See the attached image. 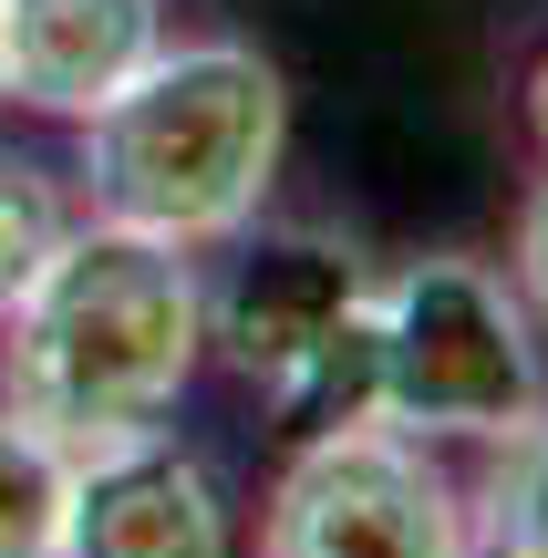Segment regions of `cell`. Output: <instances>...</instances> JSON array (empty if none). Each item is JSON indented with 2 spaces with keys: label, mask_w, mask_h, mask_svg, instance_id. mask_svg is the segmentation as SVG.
Instances as JSON below:
<instances>
[{
  "label": "cell",
  "mask_w": 548,
  "mask_h": 558,
  "mask_svg": "<svg viewBox=\"0 0 548 558\" xmlns=\"http://www.w3.org/2000/svg\"><path fill=\"white\" fill-rule=\"evenodd\" d=\"M466 497V558H548V403L487 435V476Z\"/></svg>",
  "instance_id": "cell-8"
},
{
  "label": "cell",
  "mask_w": 548,
  "mask_h": 558,
  "mask_svg": "<svg viewBox=\"0 0 548 558\" xmlns=\"http://www.w3.org/2000/svg\"><path fill=\"white\" fill-rule=\"evenodd\" d=\"M517 300H528V320L548 331V177L528 186V207H517V279H508Z\"/></svg>",
  "instance_id": "cell-11"
},
{
  "label": "cell",
  "mask_w": 548,
  "mask_h": 558,
  "mask_svg": "<svg viewBox=\"0 0 548 558\" xmlns=\"http://www.w3.org/2000/svg\"><path fill=\"white\" fill-rule=\"evenodd\" d=\"M548 403V352L528 300L487 259H404L373 279V414L404 435H508Z\"/></svg>",
  "instance_id": "cell-3"
},
{
  "label": "cell",
  "mask_w": 548,
  "mask_h": 558,
  "mask_svg": "<svg viewBox=\"0 0 548 558\" xmlns=\"http://www.w3.org/2000/svg\"><path fill=\"white\" fill-rule=\"evenodd\" d=\"M62 558H228V497L186 445L135 435L73 465Z\"/></svg>",
  "instance_id": "cell-6"
},
{
  "label": "cell",
  "mask_w": 548,
  "mask_h": 558,
  "mask_svg": "<svg viewBox=\"0 0 548 558\" xmlns=\"http://www.w3.org/2000/svg\"><path fill=\"white\" fill-rule=\"evenodd\" d=\"M62 228H73L62 177H52V166H32L21 145H0V311L32 290V269L62 248Z\"/></svg>",
  "instance_id": "cell-10"
},
{
  "label": "cell",
  "mask_w": 548,
  "mask_h": 558,
  "mask_svg": "<svg viewBox=\"0 0 548 558\" xmlns=\"http://www.w3.org/2000/svg\"><path fill=\"white\" fill-rule=\"evenodd\" d=\"M528 124H538V145H548V52H538V73H528Z\"/></svg>",
  "instance_id": "cell-12"
},
{
  "label": "cell",
  "mask_w": 548,
  "mask_h": 558,
  "mask_svg": "<svg viewBox=\"0 0 548 558\" xmlns=\"http://www.w3.org/2000/svg\"><path fill=\"white\" fill-rule=\"evenodd\" d=\"M0 341V403L62 445V456H114L135 435H166L207 362L197 331V259L145 228H62V248L11 300Z\"/></svg>",
  "instance_id": "cell-1"
},
{
  "label": "cell",
  "mask_w": 548,
  "mask_h": 558,
  "mask_svg": "<svg viewBox=\"0 0 548 558\" xmlns=\"http://www.w3.org/2000/svg\"><path fill=\"white\" fill-rule=\"evenodd\" d=\"M290 145V83L259 41H156L114 104L83 114V186L94 218L176 248H218L259 218Z\"/></svg>",
  "instance_id": "cell-2"
},
{
  "label": "cell",
  "mask_w": 548,
  "mask_h": 558,
  "mask_svg": "<svg viewBox=\"0 0 548 558\" xmlns=\"http://www.w3.org/2000/svg\"><path fill=\"white\" fill-rule=\"evenodd\" d=\"M166 0H0V104L83 124L156 62Z\"/></svg>",
  "instance_id": "cell-7"
},
{
  "label": "cell",
  "mask_w": 548,
  "mask_h": 558,
  "mask_svg": "<svg viewBox=\"0 0 548 558\" xmlns=\"http://www.w3.org/2000/svg\"><path fill=\"white\" fill-rule=\"evenodd\" d=\"M62 497H73V456L0 403V558H62Z\"/></svg>",
  "instance_id": "cell-9"
},
{
  "label": "cell",
  "mask_w": 548,
  "mask_h": 558,
  "mask_svg": "<svg viewBox=\"0 0 548 558\" xmlns=\"http://www.w3.org/2000/svg\"><path fill=\"white\" fill-rule=\"evenodd\" d=\"M218 248H228V269L197 279V331L269 403L373 300V259L352 239H331V228H259V218L239 239H218Z\"/></svg>",
  "instance_id": "cell-5"
},
{
  "label": "cell",
  "mask_w": 548,
  "mask_h": 558,
  "mask_svg": "<svg viewBox=\"0 0 548 558\" xmlns=\"http://www.w3.org/2000/svg\"><path fill=\"white\" fill-rule=\"evenodd\" d=\"M259 558H466V497L404 424H321L259 507Z\"/></svg>",
  "instance_id": "cell-4"
}]
</instances>
